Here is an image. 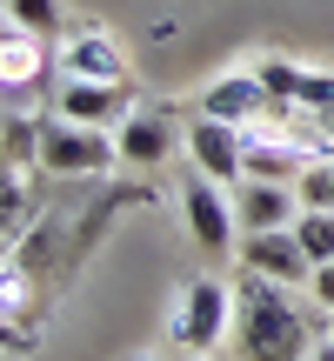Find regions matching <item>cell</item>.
<instances>
[{"label": "cell", "mask_w": 334, "mask_h": 361, "mask_svg": "<svg viewBox=\"0 0 334 361\" xmlns=\"http://www.w3.org/2000/svg\"><path fill=\"white\" fill-rule=\"evenodd\" d=\"M234 314H241V348H234V361H308V322H301L295 308H287L281 281H261V274L241 268V288H234Z\"/></svg>", "instance_id": "obj_1"}, {"label": "cell", "mask_w": 334, "mask_h": 361, "mask_svg": "<svg viewBox=\"0 0 334 361\" xmlns=\"http://www.w3.org/2000/svg\"><path fill=\"white\" fill-rule=\"evenodd\" d=\"M120 161V141L107 128H87V121H40V174L54 180H74V174H107Z\"/></svg>", "instance_id": "obj_2"}, {"label": "cell", "mask_w": 334, "mask_h": 361, "mask_svg": "<svg viewBox=\"0 0 334 361\" xmlns=\"http://www.w3.org/2000/svg\"><path fill=\"white\" fill-rule=\"evenodd\" d=\"M241 268L247 274H261V281H281V288H308V274H314V261H308V247L295 241V228H268V234H241Z\"/></svg>", "instance_id": "obj_3"}, {"label": "cell", "mask_w": 334, "mask_h": 361, "mask_svg": "<svg viewBox=\"0 0 334 361\" xmlns=\"http://www.w3.org/2000/svg\"><path fill=\"white\" fill-rule=\"evenodd\" d=\"M54 114L87 121V128H120V121L134 114V94H128V80H74V74H61Z\"/></svg>", "instance_id": "obj_4"}, {"label": "cell", "mask_w": 334, "mask_h": 361, "mask_svg": "<svg viewBox=\"0 0 334 361\" xmlns=\"http://www.w3.org/2000/svg\"><path fill=\"white\" fill-rule=\"evenodd\" d=\"M180 201H187V228L194 241H201V255H228V247H241V221H234V201L214 188V180H187L180 188Z\"/></svg>", "instance_id": "obj_5"}, {"label": "cell", "mask_w": 334, "mask_h": 361, "mask_svg": "<svg viewBox=\"0 0 334 361\" xmlns=\"http://www.w3.org/2000/svg\"><path fill=\"white\" fill-rule=\"evenodd\" d=\"M228 308H234V295L214 281V274H201V281H187V295H180L174 335L187 341V348H214V341L228 335Z\"/></svg>", "instance_id": "obj_6"}, {"label": "cell", "mask_w": 334, "mask_h": 361, "mask_svg": "<svg viewBox=\"0 0 334 361\" xmlns=\"http://www.w3.org/2000/svg\"><path fill=\"white\" fill-rule=\"evenodd\" d=\"M295 180H254L247 174L241 188H234V221H241V234H268V228H295Z\"/></svg>", "instance_id": "obj_7"}, {"label": "cell", "mask_w": 334, "mask_h": 361, "mask_svg": "<svg viewBox=\"0 0 334 361\" xmlns=\"http://www.w3.org/2000/svg\"><path fill=\"white\" fill-rule=\"evenodd\" d=\"M268 107L274 101H268V87H261V74H228V80H214V87L201 94V114L228 121V128H254Z\"/></svg>", "instance_id": "obj_8"}, {"label": "cell", "mask_w": 334, "mask_h": 361, "mask_svg": "<svg viewBox=\"0 0 334 361\" xmlns=\"http://www.w3.org/2000/svg\"><path fill=\"white\" fill-rule=\"evenodd\" d=\"M187 154H194V168H201L207 180H241V128L201 114L187 128Z\"/></svg>", "instance_id": "obj_9"}, {"label": "cell", "mask_w": 334, "mask_h": 361, "mask_svg": "<svg viewBox=\"0 0 334 361\" xmlns=\"http://www.w3.org/2000/svg\"><path fill=\"white\" fill-rule=\"evenodd\" d=\"M61 74H74V80H128V54L107 34H74L61 47Z\"/></svg>", "instance_id": "obj_10"}, {"label": "cell", "mask_w": 334, "mask_h": 361, "mask_svg": "<svg viewBox=\"0 0 334 361\" xmlns=\"http://www.w3.org/2000/svg\"><path fill=\"white\" fill-rule=\"evenodd\" d=\"M114 141H120V161L128 168H161L174 154V121L167 114H128L114 128Z\"/></svg>", "instance_id": "obj_11"}, {"label": "cell", "mask_w": 334, "mask_h": 361, "mask_svg": "<svg viewBox=\"0 0 334 361\" xmlns=\"http://www.w3.org/2000/svg\"><path fill=\"white\" fill-rule=\"evenodd\" d=\"M40 80V34H27L13 13H0V87L20 94Z\"/></svg>", "instance_id": "obj_12"}, {"label": "cell", "mask_w": 334, "mask_h": 361, "mask_svg": "<svg viewBox=\"0 0 334 361\" xmlns=\"http://www.w3.org/2000/svg\"><path fill=\"white\" fill-rule=\"evenodd\" d=\"M295 241L308 247V261H334V207H301L295 214Z\"/></svg>", "instance_id": "obj_13"}, {"label": "cell", "mask_w": 334, "mask_h": 361, "mask_svg": "<svg viewBox=\"0 0 334 361\" xmlns=\"http://www.w3.org/2000/svg\"><path fill=\"white\" fill-rule=\"evenodd\" d=\"M254 74H261V87H268V101H274V107L301 101V87H308V74H301L295 61H261Z\"/></svg>", "instance_id": "obj_14"}, {"label": "cell", "mask_w": 334, "mask_h": 361, "mask_svg": "<svg viewBox=\"0 0 334 361\" xmlns=\"http://www.w3.org/2000/svg\"><path fill=\"white\" fill-rule=\"evenodd\" d=\"M7 168L13 174L40 168V121H7Z\"/></svg>", "instance_id": "obj_15"}, {"label": "cell", "mask_w": 334, "mask_h": 361, "mask_svg": "<svg viewBox=\"0 0 334 361\" xmlns=\"http://www.w3.org/2000/svg\"><path fill=\"white\" fill-rule=\"evenodd\" d=\"M7 13L27 27V34H40V40L61 27V7H54V0H7Z\"/></svg>", "instance_id": "obj_16"}, {"label": "cell", "mask_w": 334, "mask_h": 361, "mask_svg": "<svg viewBox=\"0 0 334 361\" xmlns=\"http://www.w3.org/2000/svg\"><path fill=\"white\" fill-rule=\"evenodd\" d=\"M7 308L13 314H34V295H27V274L0 268V328H7Z\"/></svg>", "instance_id": "obj_17"}, {"label": "cell", "mask_w": 334, "mask_h": 361, "mask_svg": "<svg viewBox=\"0 0 334 361\" xmlns=\"http://www.w3.org/2000/svg\"><path fill=\"white\" fill-rule=\"evenodd\" d=\"M20 207H27V188H20V174H0V234H13V221H20Z\"/></svg>", "instance_id": "obj_18"}, {"label": "cell", "mask_w": 334, "mask_h": 361, "mask_svg": "<svg viewBox=\"0 0 334 361\" xmlns=\"http://www.w3.org/2000/svg\"><path fill=\"white\" fill-rule=\"evenodd\" d=\"M308 295L321 301V308L334 314V261H314V274H308Z\"/></svg>", "instance_id": "obj_19"}, {"label": "cell", "mask_w": 334, "mask_h": 361, "mask_svg": "<svg viewBox=\"0 0 334 361\" xmlns=\"http://www.w3.org/2000/svg\"><path fill=\"white\" fill-rule=\"evenodd\" d=\"M308 361H334V341H314V355Z\"/></svg>", "instance_id": "obj_20"}, {"label": "cell", "mask_w": 334, "mask_h": 361, "mask_svg": "<svg viewBox=\"0 0 334 361\" xmlns=\"http://www.w3.org/2000/svg\"><path fill=\"white\" fill-rule=\"evenodd\" d=\"M0 154H7V121H0Z\"/></svg>", "instance_id": "obj_21"}, {"label": "cell", "mask_w": 334, "mask_h": 361, "mask_svg": "<svg viewBox=\"0 0 334 361\" xmlns=\"http://www.w3.org/2000/svg\"><path fill=\"white\" fill-rule=\"evenodd\" d=\"M328 341H334V314H328Z\"/></svg>", "instance_id": "obj_22"}]
</instances>
